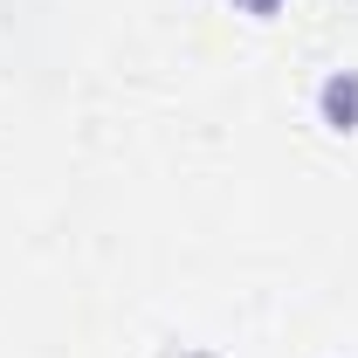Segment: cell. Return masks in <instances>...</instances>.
<instances>
[{
    "instance_id": "obj_1",
    "label": "cell",
    "mask_w": 358,
    "mask_h": 358,
    "mask_svg": "<svg viewBox=\"0 0 358 358\" xmlns=\"http://www.w3.org/2000/svg\"><path fill=\"white\" fill-rule=\"evenodd\" d=\"M324 117H331L338 131L358 124V76H331V83H324Z\"/></svg>"
}]
</instances>
